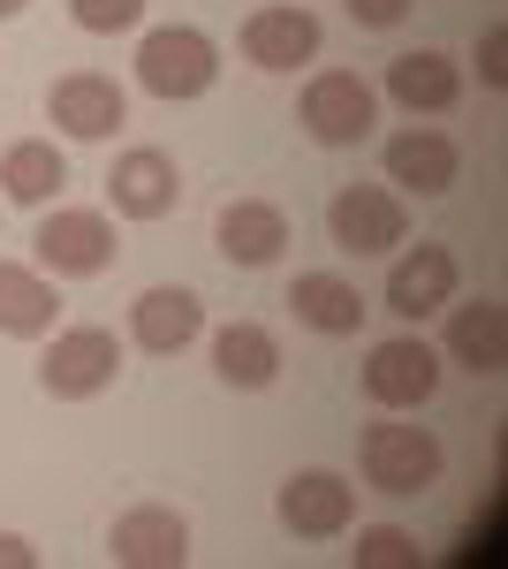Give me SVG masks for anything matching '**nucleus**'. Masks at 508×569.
Segmentation results:
<instances>
[{"label": "nucleus", "mask_w": 508, "mask_h": 569, "mask_svg": "<svg viewBox=\"0 0 508 569\" xmlns=\"http://www.w3.org/2000/svg\"><path fill=\"white\" fill-rule=\"evenodd\" d=\"M107 562L114 569H182L190 562V525L168 501H137L107 531Z\"/></svg>", "instance_id": "11"}, {"label": "nucleus", "mask_w": 508, "mask_h": 569, "mask_svg": "<svg viewBox=\"0 0 508 569\" xmlns=\"http://www.w3.org/2000/svg\"><path fill=\"white\" fill-rule=\"evenodd\" d=\"M440 463H448L440 433H432V426H402V410H387L380 426L357 433V471H365L372 493H395V501L432 493V486H440Z\"/></svg>", "instance_id": "1"}, {"label": "nucleus", "mask_w": 508, "mask_h": 569, "mask_svg": "<svg viewBox=\"0 0 508 569\" xmlns=\"http://www.w3.org/2000/svg\"><path fill=\"white\" fill-rule=\"evenodd\" d=\"M456 281H464V266H456L448 243H410L402 259L387 266V311L418 327V319L456 305Z\"/></svg>", "instance_id": "13"}, {"label": "nucleus", "mask_w": 508, "mask_h": 569, "mask_svg": "<svg viewBox=\"0 0 508 569\" xmlns=\"http://www.w3.org/2000/svg\"><path fill=\"white\" fill-rule=\"evenodd\" d=\"M69 16H77V31H91V39H114V31H137L145 23V0H69Z\"/></svg>", "instance_id": "24"}, {"label": "nucleus", "mask_w": 508, "mask_h": 569, "mask_svg": "<svg viewBox=\"0 0 508 569\" xmlns=\"http://www.w3.org/2000/svg\"><path fill=\"white\" fill-rule=\"evenodd\" d=\"M418 562H425V547H418V531H402V525H365L357 547H349V569H418Z\"/></svg>", "instance_id": "23"}, {"label": "nucleus", "mask_w": 508, "mask_h": 569, "mask_svg": "<svg viewBox=\"0 0 508 569\" xmlns=\"http://www.w3.org/2000/svg\"><path fill=\"white\" fill-rule=\"evenodd\" d=\"M107 206L122 220H168L182 206V168H175L160 144H129V152H114V168H107Z\"/></svg>", "instance_id": "12"}, {"label": "nucleus", "mask_w": 508, "mask_h": 569, "mask_svg": "<svg viewBox=\"0 0 508 569\" xmlns=\"http://www.w3.org/2000/svg\"><path fill=\"white\" fill-rule=\"evenodd\" d=\"M327 236H335V251H349V259H387L395 243H410V206L387 182H349V190H335V206H327Z\"/></svg>", "instance_id": "5"}, {"label": "nucleus", "mask_w": 508, "mask_h": 569, "mask_svg": "<svg viewBox=\"0 0 508 569\" xmlns=\"http://www.w3.org/2000/svg\"><path fill=\"white\" fill-rule=\"evenodd\" d=\"M0 569H39V547L23 531H0Z\"/></svg>", "instance_id": "27"}, {"label": "nucleus", "mask_w": 508, "mask_h": 569, "mask_svg": "<svg viewBox=\"0 0 508 569\" xmlns=\"http://www.w3.org/2000/svg\"><path fill=\"white\" fill-rule=\"evenodd\" d=\"M198 335H206L198 289H145V297L129 305V342L145 357H175V350H190Z\"/></svg>", "instance_id": "17"}, {"label": "nucleus", "mask_w": 508, "mask_h": 569, "mask_svg": "<svg viewBox=\"0 0 508 569\" xmlns=\"http://www.w3.org/2000/svg\"><path fill=\"white\" fill-rule=\"evenodd\" d=\"M31 251L53 281H99L107 266L122 259V236H114V220L91 213V206H53L39 220V236H31Z\"/></svg>", "instance_id": "4"}, {"label": "nucleus", "mask_w": 508, "mask_h": 569, "mask_svg": "<svg viewBox=\"0 0 508 569\" xmlns=\"http://www.w3.org/2000/svg\"><path fill=\"white\" fill-rule=\"evenodd\" d=\"M470 61H478V84L486 91H508V23H486Z\"/></svg>", "instance_id": "25"}, {"label": "nucleus", "mask_w": 508, "mask_h": 569, "mask_svg": "<svg viewBox=\"0 0 508 569\" xmlns=\"http://www.w3.org/2000/svg\"><path fill=\"white\" fill-rule=\"evenodd\" d=\"M23 8H31V0H0V23H8V16H23Z\"/></svg>", "instance_id": "28"}, {"label": "nucleus", "mask_w": 508, "mask_h": 569, "mask_svg": "<svg viewBox=\"0 0 508 569\" xmlns=\"http://www.w3.org/2000/svg\"><path fill=\"white\" fill-rule=\"evenodd\" d=\"M61 327V289L46 266H23V259H0V335L16 342H46Z\"/></svg>", "instance_id": "18"}, {"label": "nucleus", "mask_w": 508, "mask_h": 569, "mask_svg": "<svg viewBox=\"0 0 508 569\" xmlns=\"http://www.w3.org/2000/svg\"><path fill=\"white\" fill-rule=\"evenodd\" d=\"M212 77H220V46L198 31V23H160V31H145L137 39V84L152 91V99H206Z\"/></svg>", "instance_id": "2"}, {"label": "nucleus", "mask_w": 508, "mask_h": 569, "mask_svg": "<svg viewBox=\"0 0 508 569\" xmlns=\"http://www.w3.org/2000/svg\"><path fill=\"white\" fill-rule=\"evenodd\" d=\"M212 372L228 380V388H273L281 380V342L258 327V319H228L220 335H212Z\"/></svg>", "instance_id": "21"}, {"label": "nucleus", "mask_w": 508, "mask_h": 569, "mask_svg": "<svg viewBox=\"0 0 508 569\" xmlns=\"http://www.w3.org/2000/svg\"><path fill=\"white\" fill-rule=\"evenodd\" d=\"M273 517H281L289 539H341V531L357 525V486L341 479V471H327V463H303V471L281 479Z\"/></svg>", "instance_id": "7"}, {"label": "nucleus", "mask_w": 508, "mask_h": 569, "mask_svg": "<svg viewBox=\"0 0 508 569\" xmlns=\"http://www.w3.org/2000/svg\"><path fill=\"white\" fill-rule=\"evenodd\" d=\"M440 365H464L478 380H494L508 365V311L486 305V297H470V305H448V342H440Z\"/></svg>", "instance_id": "19"}, {"label": "nucleus", "mask_w": 508, "mask_h": 569, "mask_svg": "<svg viewBox=\"0 0 508 569\" xmlns=\"http://www.w3.org/2000/svg\"><path fill=\"white\" fill-rule=\"evenodd\" d=\"M212 243H220V259L258 273V266H273L289 251V213L273 206V198H228L220 220H212Z\"/></svg>", "instance_id": "15"}, {"label": "nucleus", "mask_w": 508, "mask_h": 569, "mask_svg": "<svg viewBox=\"0 0 508 569\" xmlns=\"http://www.w3.org/2000/svg\"><path fill=\"white\" fill-rule=\"evenodd\" d=\"M380 160H387V182H395V190H410V198H448V190L464 182V152H456V137H448V130H425V122L395 130Z\"/></svg>", "instance_id": "14"}, {"label": "nucleus", "mask_w": 508, "mask_h": 569, "mask_svg": "<svg viewBox=\"0 0 508 569\" xmlns=\"http://www.w3.org/2000/svg\"><path fill=\"white\" fill-rule=\"evenodd\" d=\"M297 122L311 144H365L380 122V91L365 84L357 69H319L297 99Z\"/></svg>", "instance_id": "6"}, {"label": "nucleus", "mask_w": 508, "mask_h": 569, "mask_svg": "<svg viewBox=\"0 0 508 569\" xmlns=\"http://www.w3.org/2000/svg\"><path fill=\"white\" fill-rule=\"evenodd\" d=\"M46 122L61 137H77V144H107L129 122V91L107 69H69V77H53V91H46Z\"/></svg>", "instance_id": "8"}, {"label": "nucleus", "mask_w": 508, "mask_h": 569, "mask_svg": "<svg viewBox=\"0 0 508 569\" xmlns=\"http://www.w3.org/2000/svg\"><path fill=\"white\" fill-rule=\"evenodd\" d=\"M289 311H297V327H311V335H357L372 305H365L357 281H341V273H297V281H289Z\"/></svg>", "instance_id": "22"}, {"label": "nucleus", "mask_w": 508, "mask_h": 569, "mask_svg": "<svg viewBox=\"0 0 508 569\" xmlns=\"http://www.w3.org/2000/svg\"><path fill=\"white\" fill-rule=\"evenodd\" d=\"M243 61L266 69V77H289L303 61H319V16L303 8V0H273V8H251L243 16Z\"/></svg>", "instance_id": "10"}, {"label": "nucleus", "mask_w": 508, "mask_h": 569, "mask_svg": "<svg viewBox=\"0 0 508 569\" xmlns=\"http://www.w3.org/2000/svg\"><path fill=\"white\" fill-rule=\"evenodd\" d=\"M365 395L380 410H425L440 395V350L425 335H387V342H372V357H365Z\"/></svg>", "instance_id": "9"}, {"label": "nucleus", "mask_w": 508, "mask_h": 569, "mask_svg": "<svg viewBox=\"0 0 508 569\" xmlns=\"http://www.w3.org/2000/svg\"><path fill=\"white\" fill-rule=\"evenodd\" d=\"M410 8H418V0H349V23H357V31H395Z\"/></svg>", "instance_id": "26"}, {"label": "nucleus", "mask_w": 508, "mask_h": 569, "mask_svg": "<svg viewBox=\"0 0 508 569\" xmlns=\"http://www.w3.org/2000/svg\"><path fill=\"white\" fill-rule=\"evenodd\" d=\"M61 182H69V160H61L53 137H16V144L0 152V198H8V206H53Z\"/></svg>", "instance_id": "20"}, {"label": "nucleus", "mask_w": 508, "mask_h": 569, "mask_svg": "<svg viewBox=\"0 0 508 569\" xmlns=\"http://www.w3.org/2000/svg\"><path fill=\"white\" fill-rule=\"evenodd\" d=\"M387 99L418 122V114H456V99H464V69L440 53V46H410V53H395L387 61Z\"/></svg>", "instance_id": "16"}, {"label": "nucleus", "mask_w": 508, "mask_h": 569, "mask_svg": "<svg viewBox=\"0 0 508 569\" xmlns=\"http://www.w3.org/2000/svg\"><path fill=\"white\" fill-rule=\"evenodd\" d=\"M122 380V342L107 327H53L39 357V388L53 402H91Z\"/></svg>", "instance_id": "3"}]
</instances>
